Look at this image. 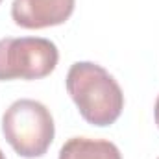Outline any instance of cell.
Returning a JSON list of instances; mask_svg holds the SVG:
<instances>
[{
  "label": "cell",
  "instance_id": "cell-6",
  "mask_svg": "<svg viewBox=\"0 0 159 159\" xmlns=\"http://www.w3.org/2000/svg\"><path fill=\"white\" fill-rule=\"evenodd\" d=\"M154 117H156V124H157V128H159V96H157V100H156V106H154Z\"/></svg>",
  "mask_w": 159,
  "mask_h": 159
},
{
  "label": "cell",
  "instance_id": "cell-7",
  "mask_svg": "<svg viewBox=\"0 0 159 159\" xmlns=\"http://www.w3.org/2000/svg\"><path fill=\"white\" fill-rule=\"evenodd\" d=\"M0 159H6V156H4V152L0 150Z\"/></svg>",
  "mask_w": 159,
  "mask_h": 159
},
{
  "label": "cell",
  "instance_id": "cell-3",
  "mask_svg": "<svg viewBox=\"0 0 159 159\" xmlns=\"http://www.w3.org/2000/svg\"><path fill=\"white\" fill-rule=\"evenodd\" d=\"M59 61L56 43L44 37L0 39V81L41 80L54 72Z\"/></svg>",
  "mask_w": 159,
  "mask_h": 159
},
{
  "label": "cell",
  "instance_id": "cell-5",
  "mask_svg": "<svg viewBox=\"0 0 159 159\" xmlns=\"http://www.w3.org/2000/svg\"><path fill=\"white\" fill-rule=\"evenodd\" d=\"M57 159H122V154L111 141L72 137L61 146Z\"/></svg>",
  "mask_w": 159,
  "mask_h": 159
},
{
  "label": "cell",
  "instance_id": "cell-2",
  "mask_svg": "<svg viewBox=\"0 0 159 159\" xmlns=\"http://www.w3.org/2000/svg\"><path fill=\"white\" fill-rule=\"evenodd\" d=\"M2 133L20 157L35 159L48 152L56 135V124L44 104L20 98L2 115Z\"/></svg>",
  "mask_w": 159,
  "mask_h": 159
},
{
  "label": "cell",
  "instance_id": "cell-1",
  "mask_svg": "<svg viewBox=\"0 0 159 159\" xmlns=\"http://www.w3.org/2000/svg\"><path fill=\"white\" fill-rule=\"evenodd\" d=\"M65 85L85 122L106 128L115 124L122 115L124 93L119 81L102 65L76 61L67 72Z\"/></svg>",
  "mask_w": 159,
  "mask_h": 159
},
{
  "label": "cell",
  "instance_id": "cell-9",
  "mask_svg": "<svg viewBox=\"0 0 159 159\" xmlns=\"http://www.w3.org/2000/svg\"><path fill=\"white\" fill-rule=\"evenodd\" d=\"M157 159H159V157H157Z\"/></svg>",
  "mask_w": 159,
  "mask_h": 159
},
{
  "label": "cell",
  "instance_id": "cell-4",
  "mask_svg": "<svg viewBox=\"0 0 159 159\" xmlns=\"http://www.w3.org/2000/svg\"><path fill=\"white\" fill-rule=\"evenodd\" d=\"M76 0H13L11 19L24 30L59 26L74 13Z\"/></svg>",
  "mask_w": 159,
  "mask_h": 159
},
{
  "label": "cell",
  "instance_id": "cell-8",
  "mask_svg": "<svg viewBox=\"0 0 159 159\" xmlns=\"http://www.w3.org/2000/svg\"><path fill=\"white\" fill-rule=\"evenodd\" d=\"M0 2H2V0H0Z\"/></svg>",
  "mask_w": 159,
  "mask_h": 159
}]
</instances>
